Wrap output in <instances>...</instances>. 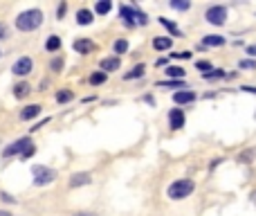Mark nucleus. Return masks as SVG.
Returning <instances> with one entry per match:
<instances>
[{
	"mask_svg": "<svg viewBox=\"0 0 256 216\" xmlns=\"http://www.w3.org/2000/svg\"><path fill=\"white\" fill-rule=\"evenodd\" d=\"M43 25V12L41 9H27V12L16 16V27L20 32H34Z\"/></svg>",
	"mask_w": 256,
	"mask_h": 216,
	"instance_id": "1",
	"label": "nucleus"
},
{
	"mask_svg": "<svg viewBox=\"0 0 256 216\" xmlns=\"http://www.w3.org/2000/svg\"><path fill=\"white\" fill-rule=\"evenodd\" d=\"M34 151H36V146L32 144V140H29V137H20V140H16L14 144L7 146L5 151H2V156H5V158H9V156H20V158L27 160L34 156Z\"/></svg>",
	"mask_w": 256,
	"mask_h": 216,
	"instance_id": "2",
	"label": "nucleus"
},
{
	"mask_svg": "<svg viewBox=\"0 0 256 216\" xmlns=\"http://www.w3.org/2000/svg\"><path fill=\"white\" fill-rule=\"evenodd\" d=\"M119 16H122V20L128 25V27H135V25H146V23H148L146 14L140 12L137 7H130V5H122V7H119Z\"/></svg>",
	"mask_w": 256,
	"mask_h": 216,
	"instance_id": "3",
	"label": "nucleus"
},
{
	"mask_svg": "<svg viewBox=\"0 0 256 216\" xmlns=\"http://www.w3.org/2000/svg\"><path fill=\"white\" fill-rule=\"evenodd\" d=\"M193 189H196L193 180H189V178H180V180L171 182L169 192H166V194H169V198H173V200H182V198H186Z\"/></svg>",
	"mask_w": 256,
	"mask_h": 216,
	"instance_id": "4",
	"label": "nucleus"
},
{
	"mask_svg": "<svg viewBox=\"0 0 256 216\" xmlns=\"http://www.w3.org/2000/svg\"><path fill=\"white\" fill-rule=\"evenodd\" d=\"M32 176H34V185H36V187H45V185L54 182L56 171L50 169V167H43V164H34V167H32Z\"/></svg>",
	"mask_w": 256,
	"mask_h": 216,
	"instance_id": "5",
	"label": "nucleus"
},
{
	"mask_svg": "<svg viewBox=\"0 0 256 216\" xmlns=\"http://www.w3.org/2000/svg\"><path fill=\"white\" fill-rule=\"evenodd\" d=\"M204 18H207L211 25H225V20H227V9H225L222 5H214V7L207 9Z\"/></svg>",
	"mask_w": 256,
	"mask_h": 216,
	"instance_id": "6",
	"label": "nucleus"
},
{
	"mask_svg": "<svg viewBox=\"0 0 256 216\" xmlns=\"http://www.w3.org/2000/svg\"><path fill=\"white\" fill-rule=\"evenodd\" d=\"M14 75H18V77H27L29 72H32V59L29 57H20L16 61V63H14Z\"/></svg>",
	"mask_w": 256,
	"mask_h": 216,
	"instance_id": "7",
	"label": "nucleus"
},
{
	"mask_svg": "<svg viewBox=\"0 0 256 216\" xmlns=\"http://www.w3.org/2000/svg\"><path fill=\"white\" fill-rule=\"evenodd\" d=\"M169 126L173 131H178V129L184 126V113H182V108H173V111L169 113Z\"/></svg>",
	"mask_w": 256,
	"mask_h": 216,
	"instance_id": "8",
	"label": "nucleus"
},
{
	"mask_svg": "<svg viewBox=\"0 0 256 216\" xmlns=\"http://www.w3.org/2000/svg\"><path fill=\"white\" fill-rule=\"evenodd\" d=\"M193 99H196V93H193V90H178V93L173 95L175 104H191Z\"/></svg>",
	"mask_w": 256,
	"mask_h": 216,
	"instance_id": "9",
	"label": "nucleus"
},
{
	"mask_svg": "<svg viewBox=\"0 0 256 216\" xmlns=\"http://www.w3.org/2000/svg\"><path fill=\"white\" fill-rule=\"evenodd\" d=\"M119 65H122L119 57H108L101 61V72H115V70H119Z\"/></svg>",
	"mask_w": 256,
	"mask_h": 216,
	"instance_id": "10",
	"label": "nucleus"
},
{
	"mask_svg": "<svg viewBox=\"0 0 256 216\" xmlns=\"http://www.w3.org/2000/svg\"><path fill=\"white\" fill-rule=\"evenodd\" d=\"M202 47H218V45H225V36H218V34H209L204 36L202 41H200Z\"/></svg>",
	"mask_w": 256,
	"mask_h": 216,
	"instance_id": "11",
	"label": "nucleus"
},
{
	"mask_svg": "<svg viewBox=\"0 0 256 216\" xmlns=\"http://www.w3.org/2000/svg\"><path fill=\"white\" fill-rule=\"evenodd\" d=\"M41 115V106L38 104H32V106H25L23 111H20V119H34V117H38Z\"/></svg>",
	"mask_w": 256,
	"mask_h": 216,
	"instance_id": "12",
	"label": "nucleus"
},
{
	"mask_svg": "<svg viewBox=\"0 0 256 216\" xmlns=\"http://www.w3.org/2000/svg\"><path fill=\"white\" fill-rule=\"evenodd\" d=\"M74 50L79 54H88V52H92L94 50V43L88 41V39H79V41H74Z\"/></svg>",
	"mask_w": 256,
	"mask_h": 216,
	"instance_id": "13",
	"label": "nucleus"
},
{
	"mask_svg": "<svg viewBox=\"0 0 256 216\" xmlns=\"http://www.w3.org/2000/svg\"><path fill=\"white\" fill-rule=\"evenodd\" d=\"M83 185H90V174H74L70 178V187H83Z\"/></svg>",
	"mask_w": 256,
	"mask_h": 216,
	"instance_id": "14",
	"label": "nucleus"
},
{
	"mask_svg": "<svg viewBox=\"0 0 256 216\" xmlns=\"http://www.w3.org/2000/svg\"><path fill=\"white\" fill-rule=\"evenodd\" d=\"M76 23L90 25L92 23V12H90V9H79V12H76Z\"/></svg>",
	"mask_w": 256,
	"mask_h": 216,
	"instance_id": "15",
	"label": "nucleus"
},
{
	"mask_svg": "<svg viewBox=\"0 0 256 216\" xmlns=\"http://www.w3.org/2000/svg\"><path fill=\"white\" fill-rule=\"evenodd\" d=\"M171 45H173V41H171L169 36H160V39L153 41V47H155V50H171Z\"/></svg>",
	"mask_w": 256,
	"mask_h": 216,
	"instance_id": "16",
	"label": "nucleus"
},
{
	"mask_svg": "<svg viewBox=\"0 0 256 216\" xmlns=\"http://www.w3.org/2000/svg\"><path fill=\"white\" fill-rule=\"evenodd\" d=\"M144 72H146V68L140 63V65H135L130 72H126V75H124V79H126V81H130V79H140V77H144Z\"/></svg>",
	"mask_w": 256,
	"mask_h": 216,
	"instance_id": "17",
	"label": "nucleus"
},
{
	"mask_svg": "<svg viewBox=\"0 0 256 216\" xmlns=\"http://www.w3.org/2000/svg\"><path fill=\"white\" fill-rule=\"evenodd\" d=\"M29 90H32L29 83H18V86L14 88V97H16V99H25V97L29 95Z\"/></svg>",
	"mask_w": 256,
	"mask_h": 216,
	"instance_id": "18",
	"label": "nucleus"
},
{
	"mask_svg": "<svg viewBox=\"0 0 256 216\" xmlns=\"http://www.w3.org/2000/svg\"><path fill=\"white\" fill-rule=\"evenodd\" d=\"M58 47H61V39H58V36H50V39L45 41V50H47V52H56Z\"/></svg>",
	"mask_w": 256,
	"mask_h": 216,
	"instance_id": "19",
	"label": "nucleus"
},
{
	"mask_svg": "<svg viewBox=\"0 0 256 216\" xmlns=\"http://www.w3.org/2000/svg\"><path fill=\"white\" fill-rule=\"evenodd\" d=\"M166 77H169V79H182V77H184V70L178 68V65H169V68H166Z\"/></svg>",
	"mask_w": 256,
	"mask_h": 216,
	"instance_id": "20",
	"label": "nucleus"
},
{
	"mask_svg": "<svg viewBox=\"0 0 256 216\" xmlns=\"http://www.w3.org/2000/svg\"><path fill=\"white\" fill-rule=\"evenodd\" d=\"M94 9H97V14H101V16H104V14H108L112 9V2H110V0H99Z\"/></svg>",
	"mask_w": 256,
	"mask_h": 216,
	"instance_id": "21",
	"label": "nucleus"
},
{
	"mask_svg": "<svg viewBox=\"0 0 256 216\" xmlns=\"http://www.w3.org/2000/svg\"><path fill=\"white\" fill-rule=\"evenodd\" d=\"M171 7L178 9V12H186V9H191V2H189V0H173Z\"/></svg>",
	"mask_w": 256,
	"mask_h": 216,
	"instance_id": "22",
	"label": "nucleus"
},
{
	"mask_svg": "<svg viewBox=\"0 0 256 216\" xmlns=\"http://www.w3.org/2000/svg\"><path fill=\"white\" fill-rule=\"evenodd\" d=\"M106 79H108L106 72H94V75H90V83H92V86H101Z\"/></svg>",
	"mask_w": 256,
	"mask_h": 216,
	"instance_id": "23",
	"label": "nucleus"
},
{
	"mask_svg": "<svg viewBox=\"0 0 256 216\" xmlns=\"http://www.w3.org/2000/svg\"><path fill=\"white\" fill-rule=\"evenodd\" d=\"M160 25H164V27L169 29V32H171V34H173V36H180V29L175 27V25L171 23V20H166V18H160Z\"/></svg>",
	"mask_w": 256,
	"mask_h": 216,
	"instance_id": "24",
	"label": "nucleus"
},
{
	"mask_svg": "<svg viewBox=\"0 0 256 216\" xmlns=\"http://www.w3.org/2000/svg\"><path fill=\"white\" fill-rule=\"evenodd\" d=\"M72 99V90H58L56 93V101L58 104H65V101Z\"/></svg>",
	"mask_w": 256,
	"mask_h": 216,
	"instance_id": "25",
	"label": "nucleus"
},
{
	"mask_svg": "<svg viewBox=\"0 0 256 216\" xmlns=\"http://www.w3.org/2000/svg\"><path fill=\"white\" fill-rule=\"evenodd\" d=\"M222 77H225V70H211V72H207V75H202V79L214 81V79H222Z\"/></svg>",
	"mask_w": 256,
	"mask_h": 216,
	"instance_id": "26",
	"label": "nucleus"
},
{
	"mask_svg": "<svg viewBox=\"0 0 256 216\" xmlns=\"http://www.w3.org/2000/svg\"><path fill=\"white\" fill-rule=\"evenodd\" d=\"M128 50V43L124 41V39H119V41L115 43V54H124Z\"/></svg>",
	"mask_w": 256,
	"mask_h": 216,
	"instance_id": "27",
	"label": "nucleus"
},
{
	"mask_svg": "<svg viewBox=\"0 0 256 216\" xmlns=\"http://www.w3.org/2000/svg\"><path fill=\"white\" fill-rule=\"evenodd\" d=\"M196 65H198V70H202V75H207V72H211V70H214L209 61H198Z\"/></svg>",
	"mask_w": 256,
	"mask_h": 216,
	"instance_id": "28",
	"label": "nucleus"
},
{
	"mask_svg": "<svg viewBox=\"0 0 256 216\" xmlns=\"http://www.w3.org/2000/svg\"><path fill=\"white\" fill-rule=\"evenodd\" d=\"M7 36H9V32H7V25L0 23V41H5Z\"/></svg>",
	"mask_w": 256,
	"mask_h": 216,
	"instance_id": "29",
	"label": "nucleus"
},
{
	"mask_svg": "<svg viewBox=\"0 0 256 216\" xmlns=\"http://www.w3.org/2000/svg\"><path fill=\"white\" fill-rule=\"evenodd\" d=\"M157 86H171V88H180L182 81H160Z\"/></svg>",
	"mask_w": 256,
	"mask_h": 216,
	"instance_id": "30",
	"label": "nucleus"
},
{
	"mask_svg": "<svg viewBox=\"0 0 256 216\" xmlns=\"http://www.w3.org/2000/svg\"><path fill=\"white\" fill-rule=\"evenodd\" d=\"M173 59H191V52H173Z\"/></svg>",
	"mask_w": 256,
	"mask_h": 216,
	"instance_id": "31",
	"label": "nucleus"
},
{
	"mask_svg": "<svg viewBox=\"0 0 256 216\" xmlns=\"http://www.w3.org/2000/svg\"><path fill=\"white\" fill-rule=\"evenodd\" d=\"M240 68H256V61H240Z\"/></svg>",
	"mask_w": 256,
	"mask_h": 216,
	"instance_id": "32",
	"label": "nucleus"
},
{
	"mask_svg": "<svg viewBox=\"0 0 256 216\" xmlns=\"http://www.w3.org/2000/svg\"><path fill=\"white\" fill-rule=\"evenodd\" d=\"M61 65H63V61H61V59H56V61L52 63V68H54V70H61Z\"/></svg>",
	"mask_w": 256,
	"mask_h": 216,
	"instance_id": "33",
	"label": "nucleus"
},
{
	"mask_svg": "<svg viewBox=\"0 0 256 216\" xmlns=\"http://www.w3.org/2000/svg\"><path fill=\"white\" fill-rule=\"evenodd\" d=\"M63 14H65V2H61L58 5V18H63Z\"/></svg>",
	"mask_w": 256,
	"mask_h": 216,
	"instance_id": "34",
	"label": "nucleus"
},
{
	"mask_svg": "<svg viewBox=\"0 0 256 216\" xmlns=\"http://www.w3.org/2000/svg\"><path fill=\"white\" fill-rule=\"evenodd\" d=\"M240 90H245V93H254V95H256V88H252V86H243Z\"/></svg>",
	"mask_w": 256,
	"mask_h": 216,
	"instance_id": "35",
	"label": "nucleus"
},
{
	"mask_svg": "<svg viewBox=\"0 0 256 216\" xmlns=\"http://www.w3.org/2000/svg\"><path fill=\"white\" fill-rule=\"evenodd\" d=\"M247 54H252V57H256V45H250V47H247Z\"/></svg>",
	"mask_w": 256,
	"mask_h": 216,
	"instance_id": "36",
	"label": "nucleus"
},
{
	"mask_svg": "<svg viewBox=\"0 0 256 216\" xmlns=\"http://www.w3.org/2000/svg\"><path fill=\"white\" fill-rule=\"evenodd\" d=\"M74 216H97V214H88V212H79V214H74Z\"/></svg>",
	"mask_w": 256,
	"mask_h": 216,
	"instance_id": "37",
	"label": "nucleus"
},
{
	"mask_svg": "<svg viewBox=\"0 0 256 216\" xmlns=\"http://www.w3.org/2000/svg\"><path fill=\"white\" fill-rule=\"evenodd\" d=\"M0 216H12V214L9 212H0Z\"/></svg>",
	"mask_w": 256,
	"mask_h": 216,
	"instance_id": "38",
	"label": "nucleus"
},
{
	"mask_svg": "<svg viewBox=\"0 0 256 216\" xmlns=\"http://www.w3.org/2000/svg\"><path fill=\"white\" fill-rule=\"evenodd\" d=\"M0 57H2V52H0Z\"/></svg>",
	"mask_w": 256,
	"mask_h": 216,
	"instance_id": "39",
	"label": "nucleus"
}]
</instances>
